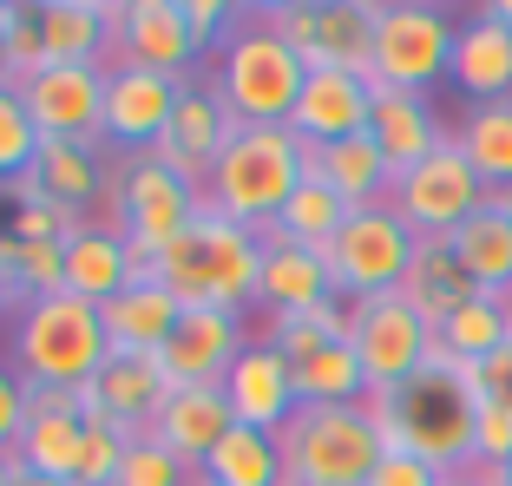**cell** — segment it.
<instances>
[{
	"label": "cell",
	"mask_w": 512,
	"mask_h": 486,
	"mask_svg": "<svg viewBox=\"0 0 512 486\" xmlns=\"http://www.w3.org/2000/svg\"><path fill=\"white\" fill-rule=\"evenodd\" d=\"M499 486H512V467H506V473H499Z\"/></svg>",
	"instance_id": "obj_49"
},
{
	"label": "cell",
	"mask_w": 512,
	"mask_h": 486,
	"mask_svg": "<svg viewBox=\"0 0 512 486\" xmlns=\"http://www.w3.org/2000/svg\"><path fill=\"white\" fill-rule=\"evenodd\" d=\"M256 335L237 309H184L171 342L158 349L171 388H224V375L237 368V355L250 349Z\"/></svg>",
	"instance_id": "obj_17"
},
{
	"label": "cell",
	"mask_w": 512,
	"mask_h": 486,
	"mask_svg": "<svg viewBox=\"0 0 512 486\" xmlns=\"http://www.w3.org/2000/svg\"><path fill=\"white\" fill-rule=\"evenodd\" d=\"M230 138H237V119L224 112V99H217L204 79H191V92H184L178 112H171V132L158 138V152H151V158H165L178 178H191L197 191H204Z\"/></svg>",
	"instance_id": "obj_22"
},
{
	"label": "cell",
	"mask_w": 512,
	"mask_h": 486,
	"mask_svg": "<svg viewBox=\"0 0 512 486\" xmlns=\"http://www.w3.org/2000/svg\"><path fill=\"white\" fill-rule=\"evenodd\" d=\"M388 447L434 460L440 473L473 467V427H480V395H473V375L447 355L421 368L414 381H401L394 395H368Z\"/></svg>",
	"instance_id": "obj_1"
},
{
	"label": "cell",
	"mask_w": 512,
	"mask_h": 486,
	"mask_svg": "<svg viewBox=\"0 0 512 486\" xmlns=\"http://www.w3.org/2000/svg\"><path fill=\"white\" fill-rule=\"evenodd\" d=\"M112 486H197V467H184L165 441L138 434V441H125V460H119Z\"/></svg>",
	"instance_id": "obj_39"
},
{
	"label": "cell",
	"mask_w": 512,
	"mask_h": 486,
	"mask_svg": "<svg viewBox=\"0 0 512 486\" xmlns=\"http://www.w3.org/2000/svg\"><path fill=\"white\" fill-rule=\"evenodd\" d=\"M270 342L289 355V375H296L302 408H309V401H368L362 355H355V342H348V303L270 322Z\"/></svg>",
	"instance_id": "obj_9"
},
{
	"label": "cell",
	"mask_w": 512,
	"mask_h": 486,
	"mask_svg": "<svg viewBox=\"0 0 512 486\" xmlns=\"http://www.w3.org/2000/svg\"><path fill=\"white\" fill-rule=\"evenodd\" d=\"M165 401H171V375H165L158 355H112V362L99 368V381L86 388V408L106 427H119L125 441L151 434L158 414H165Z\"/></svg>",
	"instance_id": "obj_21"
},
{
	"label": "cell",
	"mask_w": 512,
	"mask_h": 486,
	"mask_svg": "<svg viewBox=\"0 0 512 486\" xmlns=\"http://www.w3.org/2000/svg\"><path fill=\"white\" fill-rule=\"evenodd\" d=\"M421 237L401 224L394 204H368L342 224V237L329 243V276L342 289V303H362V296H388L401 289L407 263H414Z\"/></svg>",
	"instance_id": "obj_13"
},
{
	"label": "cell",
	"mask_w": 512,
	"mask_h": 486,
	"mask_svg": "<svg viewBox=\"0 0 512 486\" xmlns=\"http://www.w3.org/2000/svg\"><path fill=\"white\" fill-rule=\"evenodd\" d=\"M92 408L73 388H27V427L14 441V460L46 480H79V454H86Z\"/></svg>",
	"instance_id": "obj_18"
},
{
	"label": "cell",
	"mask_w": 512,
	"mask_h": 486,
	"mask_svg": "<svg viewBox=\"0 0 512 486\" xmlns=\"http://www.w3.org/2000/svg\"><path fill=\"white\" fill-rule=\"evenodd\" d=\"M106 73L112 66H40L20 79V106L46 145H99L106 132Z\"/></svg>",
	"instance_id": "obj_14"
},
{
	"label": "cell",
	"mask_w": 512,
	"mask_h": 486,
	"mask_svg": "<svg viewBox=\"0 0 512 486\" xmlns=\"http://www.w3.org/2000/svg\"><path fill=\"white\" fill-rule=\"evenodd\" d=\"M506 303H512V296H506Z\"/></svg>",
	"instance_id": "obj_52"
},
{
	"label": "cell",
	"mask_w": 512,
	"mask_h": 486,
	"mask_svg": "<svg viewBox=\"0 0 512 486\" xmlns=\"http://www.w3.org/2000/svg\"><path fill=\"white\" fill-rule=\"evenodd\" d=\"M467 375H473V395H480V401H499V408H512V335L499 342L493 355H486L480 368H467Z\"/></svg>",
	"instance_id": "obj_44"
},
{
	"label": "cell",
	"mask_w": 512,
	"mask_h": 486,
	"mask_svg": "<svg viewBox=\"0 0 512 486\" xmlns=\"http://www.w3.org/2000/svg\"><path fill=\"white\" fill-rule=\"evenodd\" d=\"M20 427H27V381L14 375V362H0V454H14Z\"/></svg>",
	"instance_id": "obj_43"
},
{
	"label": "cell",
	"mask_w": 512,
	"mask_h": 486,
	"mask_svg": "<svg viewBox=\"0 0 512 486\" xmlns=\"http://www.w3.org/2000/svg\"><path fill=\"white\" fill-rule=\"evenodd\" d=\"M453 145L467 152L486 191H512V99L493 106H467V119L453 125Z\"/></svg>",
	"instance_id": "obj_36"
},
{
	"label": "cell",
	"mask_w": 512,
	"mask_h": 486,
	"mask_svg": "<svg viewBox=\"0 0 512 486\" xmlns=\"http://www.w3.org/2000/svg\"><path fill=\"white\" fill-rule=\"evenodd\" d=\"M401 296L440 329V322H447L460 303H473L480 289H473V276L460 270L453 243H421V250H414V263H407V276H401Z\"/></svg>",
	"instance_id": "obj_33"
},
{
	"label": "cell",
	"mask_w": 512,
	"mask_h": 486,
	"mask_svg": "<svg viewBox=\"0 0 512 486\" xmlns=\"http://www.w3.org/2000/svg\"><path fill=\"white\" fill-rule=\"evenodd\" d=\"M447 243H453V257H460V270L473 276V289H486V296H512V204L499 198V191L460 230H453Z\"/></svg>",
	"instance_id": "obj_31"
},
{
	"label": "cell",
	"mask_w": 512,
	"mask_h": 486,
	"mask_svg": "<svg viewBox=\"0 0 512 486\" xmlns=\"http://www.w3.org/2000/svg\"><path fill=\"white\" fill-rule=\"evenodd\" d=\"M112 362V335L99 303L86 296H33L14 316V375L27 388H73L86 395L99 368Z\"/></svg>",
	"instance_id": "obj_4"
},
{
	"label": "cell",
	"mask_w": 512,
	"mask_h": 486,
	"mask_svg": "<svg viewBox=\"0 0 512 486\" xmlns=\"http://www.w3.org/2000/svg\"><path fill=\"white\" fill-rule=\"evenodd\" d=\"M112 211H119V237L151 263L204 217V191L191 178H178L165 158L145 152V158H119L112 165Z\"/></svg>",
	"instance_id": "obj_8"
},
{
	"label": "cell",
	"mask_w": 512,
	"mask_h": 486,
	"mask_svg": "<svg viewBox=\"0 0 512 486\" xmlns=\"http://www.w3.org/2000/svg\"><path fill=\"white\" fill-rule=\"evenodd\" d=\"M197 480L211 486H283V441L263 427H230L211 447V460L197 467Z\"/></svg>",
	"instance_id": "obj_35"
},
{
	"label": "cell",
	"mask_w": 512,
	"mask_h": 486,
	"mask_svg": "<svg viewBox=\"0 0 512 486\" xmlns=\"http://www.w3.org/2000/svg\"><path fill=\"white\" fill-rule=\"evenodd\" d=\"M506 335H512V303L480 289L473 303H460V309H453V316L434 329V349L447 355V362H460V368H480L486 355L506 342Z\"/></svg>",
	"instance_id": "obj_34"
},
{
	"label": "cell",
	"mask_w": 512,
	"mask_h": 486,
	"mask_svg": "<svg viewBox=\"0 0 512 486\" xmlns=\"http://www.w3.org/2000/svg\"><path fill=\"white\" fill-rule=\"evenodd\" d=\"M342 303V289L329 276L322 250H302V243L263 237V289H256V309H270V322L283 316H309V309Z\"/></svg>",
	"instance_id": "obj_25"
},
{
	"label": "cell",
	"mask_w": 512,
	"mask_h": 486,
	"mask_svg": "<svg viewBox=\"0 0 512 486\" xmlns=\"http://www.w3.org/2000/svg\"><path fill=\"white\" fill-rule=\"evenodd\" d=\"M0 92H20V66H14V46H7V27H0Z\"/></svg>",
	"instance_id": "obj_45"
},
{
	"label": "cell",
	"mask_w": 512,
	"mask_h": 486,
	"mask_svg": "<svg viewBox=\"0 0 512 486\" xmlns=\"http://www.w3.org/2000/svg\"><path fill=\"white\" fill-rule=\"evenodd\" d=\"M197 486H211V480H197Z\"/></svg>",
	"instance_id": "obj_51"
},
{
	"label": "cell",
	"mask_w": 512,
	"mask_h": 486,
	"mask_svg": "<svg viewBox=\"0 0 512 486\" xmlns=\"http://www.w3.org/2000/svg\"><path fill=\"white\" fill-rule=\"evenodd\" d=\"M447 473L434 467V460H421V454H407V447H388L381 454V467L368 473V486H440Z\"/></svg>",
	"instance_id": "obj_42"
},
{
	"label": "cell",
	"mask_w": 512,
	"mask_h": 486,
	"mask_svg": "<svg viewBox=\"0 0 512 486\" xmlns=\"http://www.w3.org/2000/svg\"><path fill=\"white\" fill-rule=\"evenodd\" d=\"M499 198H506V204H512V191H499Z\"/></svg>",
	"instance_id": "obj_50"
},
{
	"label": "cell",
	"mask_w": 512,
	"mask_h": 486,
	"mask_svg": "<svg viewBox=\"0 0 512 486\" xmlns=\"http://www.w3.org/2000/svg\"><path fill=\"white\" fill-rule=\"evenodd\" d=\"M0 27H7V46H14L20 79H33L46 66V40H40V0H0Z\"/></svg>",
	"instance_id": "obj_40"
},
{
	"label": "cell",
	"mask_w": 512,
	"mask_h": 486,
	"mask_svg": "<svg viewBox=\"0 0 512 486\" xmlns=\"http://www.w3.org/2000/svg\"><path fill=\"white\" fill-rule=\"evenodd\" d=\"M447 79L467 92V106H493V99H512V27H499L493 14H467L460 33H453V66Z\"/></svg>",
	"instance_id": "obj_27"
},
{
	"label": "cell",
	"mask_w": 512,
	"mask_h": 486,
	"mask_svg": "<svg viewBox=\"0 0 512 486\" xmlns=\"http://www.w3.org/2000/svg\"><path fill=\"white\" fill-rule=\"evenodd\" d=\"M7 486H73V480H46V473H27V467H14V480Z\"/></svg>",
	"instance_id": "obj_47"
},
{
	"label": "cell",
	"mask_w": 512,
	"mask_h": 486,
	"mask_svg": "<svg viewBox=\"0 0 512 486\" xmlns=\"http://www.w3.org/2000/svg\"><path fill=\"white\" fill-rule=\"evenodd\" d=\"M460 14L434 0H375V66L368 79L388 92H434L453 66Z\"/></svg>",
	"instance_id": "obj_7"
},
{
	"label": "cell",
	"mask_w": 512,
	"mask_h": 486,
	"mask_svg": "<svg viewBox=\"0 0 512 486\" xmlns=\"http://www.w3.org/2000/svg\"><path fill=\"white\" fill-rule=\"evenodd\" d=\"M230 427H237V414H230L224 388H171L165 414H158V427H151V441H165L184 467H204L211 447L224 441Z\"/></svg>",
	"instance_id": "obj_30"
},
{
	"label": "cell",
	"mask_w": 512,
	"mask_h": 486,
	"mask_svg": "<svg viewBox=\"0 0 512 486\" xmlns=\"http://www.w3.org/2000/svg\"><path fill=\"white\" fill-rule=\"evenodd\" d=\"M309 171L329 184L348 211H368V204H388L394 191V165L381 158L375 138H342V145H309Z\"/></svg>",
	"instance_id": "obj_32"
},
{
	"label": "cell",
	"mask_w": 512,
	"mask_h": 486,
	"mask_svg": "<svg viewBox=\"0 0 512 486\" xmlns=\"http://www.w3.org/2000/svg\"><path fill=\"white\" fill-rule=\"evenodd\" d=\"M204 60L184 0H112V66H145V73L191 79Z\"/></svg>",
	"instance_id": "obj_16"
},
{
	"label": "cell",
	"mask_w": 512,
	"mask_h": 486,
	"mask_svg": "<svg viewBox=\"0 0 512 486\" xmlns=\"http://www.w3.org/2000/svg\"><path fill=\"white\" fill-rule=\"evenodd\" d=\"M276 441H283V486H368V473L388 454V434L368 401H309Z\"/></svg>",
	"instance_id": "obj_6"
},
{
	"label": "cell",
	"mask_w": 512,
	"mask_h": 486,
	"mask_svg": "<svg viewBox=\"0 0 512 486\" xmlns=\"http://www.w3.org/2000/svg\"><path fill=\"white\" fill-rule=\"evenodd\" d=\"M302 79H309L302 53L256 7H243L237 33L217 46V66L204 86L224 99V112L237 125H289V112L302 99Z\"/></svg>",
	"instance_id": "obj_5"
},
{
	"label": "cell",
	"mask_w": 512,
	"mask_h": 486,
	"mask_svg": "<svg viewBox=\"0 0 512 486\" xmlns=\"http://www.w3.org/2000/svg\"><path fill=\"white\" fill-rule=\"evenodd\" d=\"M348 342H355V355H362L368 395H394L401 381H414L440 355L434 349V322L407 303L401 289L348 303Z\"/></svg>",
	"instance_id": "obj_11"
},
{
	"label": "cell",
	"mask_w": 512,
	"mask_h": 486,
	"mask_svg": "<svg viewBox=\"0 0 512 486\" xmlns=\"http://www.w3.org/2000/svg\"><path fill=\"white\" fill-rule=\"evenodd\" d=\"M348 204L335 198L329 184L316 178V171H309V178L296 184V198L283 204V217H276L270 230H263V237H283V243H302V250H322V257H329V243L342 237V224H348Z\"/></svg>",
	"instance_id": "obj_37"
},
{
	"label": "cell",
	"mask_w": 512,
	"mask_h": 486,
	"mask_svg": "<svg viewBox=\"0 0 512 486\" xmlns=\"http://www.w3.org/2000/svg\"><path fill=\"white\" fill-rule=\"evenodd\" d=\"M112 165L119 158L106 152V145H40V158H33V171L14 184V198H40L53 204L60 217H73V224H86V211L112 191Z\"/></svg>",
	"instance_id": "obj_19"
},
{
	"label": "cell",
	"mask_w": 512,
	"mask_h": 486,
	"mask_svg": "<svg viewBox=\"0 0 512 486\" xmlns=\"http://www.w3.org/2000/svg\"><path fill=\"white\" fill-rule=\"evenodd\" d=\"M191 92V79H171V73H145V66H112L106 73V145L112 158H145L158 152V138L171 132V112L178 99Z\"/></svg>",
	"instance_id": "obj_15"
},
{
	"label": "cell",
	"mask_w": 512,
	"mask_h": 486,
	"mask_svg": "<svg viewBox=\"0 0 512 486\" xmlns=\"http://www.w3.org/2000/svg\"><path fill=\"white\" fill-rule=\"evenodd\" d=\"M368 138L381 145V158H388L394 178H401V171H414L421 158H434L453 132H447V119L434 112L427 92H388V86H375V119H368Z\"/></svg>",
	"instance_id": "obj_26"
},
{
	"label": "cell",
	"mask_w": 512,
	"mask_h": 486,
	"mask_svg": "<svg viewBox=\"0 0 512 486\" xmlns=\"http://www.w3.org/2000/svg\"><path fill=\"white\" fill-rule=\"evenodd\" d=\"M368 119H375V79H362V73H309L296 112H289V132H296L302 145H342V138H362Z\"/></svg>",
	"instance_id": "obj_23"
},
{
	"label": "cell",
	"mask_w": 512,
	"mask_h": 486,
	"mask_svg": "<svg viewBox=\"0 0 512 486\" xmlns=\"http://www.w3.org/2000/svg\"><path fill=\"white\" fill-rule=\"evenodd\" d=\"M145 276L165 283L184 309H237V316H250L256 289H263V237L204 211L171 250H158L145 263Z\"/></svg>",
	"instance_id": "obj_2"
},
{
	"label": "cell",
	"mask_w": 512,
	"mask_h": 486,
	"mask_svg": "<svg viewBox=\"0 0 512 486\" xmlns=\"http://www.w3.org/2000/svg\"><path fill=\"white\" fill-rule=\"evenodd\" d=\"M440 486H499V473H486V467H460V473H447Z\"/></svg>",
	"instance_id": "obj_46"
},
{
	"label": "cell",
	"mask_w": 512,
	"mask_h": 486,
	"mask_svg": "<svg viewBox=\"0 0 512 486\" xmlns=\"http://www.w3.org/2000/svg\"><path fill=\"white\" fill-rule=\"evenodd\" d=\"M302 178H309V145L289 125H237V138L224 145L211 184H204V211L263 237L283 217V204L296 198Z\"/></svg>",
	"instance_id": "obj_3"
},
{
	"label": "cell",
	"mask_w": 512,
	"mask_h": 486,
	"mask_svg": "<svg viewBox=\"0 0 512 486\" xmlns=\"http://www.w3.org/2000/svg\"><path fill=\"white\" fill-rule=\"evenodd\" d=\"M473 467L506 473L512 467V408L499 401H480V427H473Z\"/></svg>",
	"instance_id": "obj_41"
},
{
	"label": "cell",
	"mask_w": 512,
	"mask_h": 486,
	"mask_svg": "<svg viewBox=\"0 0 512 486\" xmlns=\"http://www.w3.org/2000/svg\"><path fill=\"white\" fill-rule=\"evenodd\" d=\"M40 125L27 119V106H20V92H0V191H14L20 178L33 171V158H40Z\"/></svg>",
	"instance_id": "obj_38"
},
{
	"label": "cell",
	"mask_w": 512,
	"mask_h": 486,
	"mask_svg": "<svg viewBox=\"0 0 512 486\" xmlns=\"http://www.w3.org/2000/svg\"><path fill=\"white\" fill-rule=\"evenodd\" d=\"M145 276V257L119 237V224H73L66 230V296H86V303L106 309L119 289H132Z\"/></svg>",
	"instance_id": "obj_24"
},
{
	"label": "cell",
	"mask_w": 512,
	"mask_h": 486,
	"mask_svg": "<svg viewBox=\"0 0 512 486\" xmlns=\"http://www.w3.org/2000/svg\"><path fill=\"white\" fill-rule=\"evenodd\" d=\"M7 316H20V296H14V283L0 276V322H7Z\"/></svg>",
	"instance_id": "obj_48"
},
{
	"label": "cell",
	"mask_w": 512,
	"mask_h": 486,
	"mask_svg": "<svg viewBox=\"0 0 512 486\" xmlns=\"http://www.w3.org/2000/svg\"><path fill=\"white\" fill-rule=\"evenodd\" d=\"M486 198H493V191L480 184V171L467 165V152H460L453 138L440 145L434 158H421L414 171H401L394 191H388V204L401 211V224L414 230L421 243H447Z\"/></svg>",
	"instance_id": "obj_12"
},
{
	"label": "cell",
	"mask_w": 512,
	"mask_h": 486,
	"mask_svg": "<svg viewBox=\"0 0 512 486\" xmlns=\"http://www.w3.org/2000/svg\"><path fill=\"white\" fill-rule=\"evenodd\" d=\"M309 73H362L375 66V0H276L256 7Z\"/></svg>",
	"instance_id": "obj_10"
},
{
	"label": "cell",
	"mask_w": 512,
	"mask_h": 486,
	"mask_svg": "<svg viewBox=\"0 0 512 486\" xmlns=\"http://www.w3.org/2000/svg\"><path fill=\"white\" fill-rule=\"evenodd\" d=\"M106 335H112V355H158L171 342V329H178L184 303L171 296L165 283H151V276H138L132 289H119L106 309Z\"/></svg>",
	"instance_id": "obj_29"
},
{
	"label": "cell",
	"mask_w": 512,
	"mask_h": 486,
	"mask_svg": "<svg viewBox=\"0 0 512 486\" xmlns=\"http://www.w3.org/2000/svg\"><path fill=\"white\" fill-rule=\"evenodd\" d=\"M224 401L237 414V427H263V434H283L296 421L302 395H296V375H289V355L276 349L270 335H256L250 349L237 355V368L224 375Z\"/></svg>",
	"instance_id": "obj_20"
},
{
	"label": "cell",
	"mask_w": 512,
	"mask_h": 486,
	"mask_svg": "<svg viewBox=\"0 0 512 486\" xmlns=\"http://www.w3.org/2000/svg\"><path fill=\"white\" fill-rule=\"evenodd\" d=\"M46 66H112V0H40Z\"/></svg>",
	"instance_id": "obj_28"
}]
</instances>
